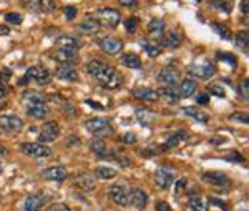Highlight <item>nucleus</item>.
<instances>
[{
	"mask_svg": "<svg viewBox=\"0 0 249 211\" xmlns=\"http://www.w3.org/2000/svg\"><path fill=\"white\" fill-rule=\"evenodd\" d=\"M188 74L191 77H196V78L208 80L216 74V67H214V63L208 58L198 60V62H193L190 67H188Z\"/></svg>",
	"mask_w": 249,
	"mask_h": 211,
	"instance_id": "obj_3",
	"label": "nucleus"
},
{
	"mask_svg": "<svg viewBox=\"0 0 249 211\" xmlns=\"http://www.w3.org/2000/svg\"><path fill=\"white\" fill-rule=\"evenodd\" d=\"M7 34H10L9 27H3V25H0V35H7Z\"/></svg>",
	"mask_w": 249,
	"mask_h": 211,
	"instance_id": "obj_58",
	"label": "nucleus"
},
{
	"mask_svg": "<svg viewBox=\"0 0 249 211\" xmlns=\"http://www.w3.org/2000/svg\"><path fill=\"white\" fill-rule=\"evenodd\" d=\"M248 87H249V80L244 78L243 83H241V87H239V93H241V96H243L244 100L249 98V96H248Z\"/></svg>",
	"mask_w": 249,
	"mask_h": 211,
	"instance_id": "obj_50",
	"label": "nucleus"
},
{
	"mask_svg": "<svg viewBox=\"0 0 249 211\" xmlns=\"http://www.w3.org/2000/svg\"><path fill=\"white\" fill-rule=\"evenodd\" d=\"M122 140H123V143H126V145H133V143H136V135L131 132H128L122 136Z\"/></svg>",
	"mask_w": 249,
	"mask_h": 211,
	"instance_id": "obj_49",
	"label": "nucleus"
},
{
	"mask_svg": "<svg viewBox=\"0 0 249 211\" xmlns=\"http://www.w3.org/2000/svg\"><path fill=\"white\" fill-rule=\"evenodd\" d=\"M91 19H93L100 27L115 28L120 23V20H122V14L116 9H110V7H108V9H100L93 12Z\"/></svg>",
	"mask_w": 249,
	"mask_h": 211,
	"instance_id": "obj_2",
	"label": "nucleus"
},
{
	"mask_svg": "<svg viewBox=\"0 0 249 211\" xmlns=\"http://www.w3.org/2000/svg\"><path fill=\"white\" fill-rule=\"evenodd\" d=\"M195 92H196V82L193 78H186V80H183L181 85H179V98H188V96H191V95H195Z\"/></svg>",
	"mask_w": 249,
	"mask_h": 211,
	"instance_id": "obj_26",
	"label": "nucleus"
},
{
	"mask_svg": "<svg viewBox=\"0 0 249 211\" xmlns=\"http://www.w3.org/2000/svg\"><path fill=\"white\" fill-rule=\"evenodd\" d=\"M0 128L9 133L20 132L23 128V120L17 115H0Z\"/></svg>",
	"mask_w": 249,
	"mask_h": 211,
	"instance_id": "obj_13",
	"label": "nucleus"
},
{
	"mask_svg": "<svg viewBox=\"0 0 249 211\" xmlns=\"http://www.w3.org/2000/svg\"><path fill=\"white\" fill-rule=\"evenodd\" d=\"M210 5L221 12H224V14H230L232 10V5H234V0H211Z\"/></svg>",
	"mask_w": 249,
	"mask_h": 211,
	"instance_id": "obj_34",
	"label": "nucleus"
},
{
	"mask_svg": "<svg viewBox=\"0 0 249 211\" xmlns=\"http://www.w3.org/2000/svg\"><path fill=\"white\" fill-rule=\"evenodd\" d=\"M213 203H214V205H218V206H221V208H223V210H228V206L224 205L223 201H219V200H213Z\"/></svg>",
	"mask_w": 249,
	"mask_h": 211,
	"instance_id": "obj_60",
	"label": "nucleus"
},
{
	"mask_svg": "<svg viewBox=\"0 0 249 211\" xmlns=\"http://www.w3.org/2000/svg\"><path fill=\"white\" fill-rule=\"evenodd\" d=\"M144 52H146V54H148V57H151V58H155V57L161 55L163 47H161V43L150 42V43H144Z\"/></svg>",
	"mask_w": 249,
	"mask_h": 211,
	"instance_id": "obj_37",
	"label": "nucleus"
},
{
	"mask_svg": "<svg viewBox=\"0 0 249 211\" xmlns=\"http://www.w3.org/2000/svg\"><path fill=\"white\" fill-rule=\"evenodd\" d=\"M57 78L63 80V82H78V72L73 65L70 63H60L55 72Z\"/></svg>",
	"mask_w": 249,
	"mask_h": 211,
	"instance_id": "obj_14",
	"label": "nucleus"
},
{
	"mask_svg": "<svg viewBox=\"0 0 249 211\" xmlns=\"http://www.w3.org/2000/svg\"><path fill=\"white\" fill-rule=\"evenodd\" d=\"M87 72L103 88H108V90H115V88L122 87L123 83V77L120 75V72L116 68L110 67V65H107L105 62H100V60H91L87 65Z\"/></svg>",
	"mask_w": 249,
	"mask_h": 211,
	"instance_id": "obj_1",
	"label": "nucleus"
},
{
	"mask_svg": "<svg viewBox=\"0 0 249 211\" xmlns=\"http://www.w3.org/2000/svg\"><path fill=\"white\" fill-rule=\"evenodd\" d=\"M164 23L163 19H151L150 23H148V34H150V38L151 42L155 43H161L163 40V35H164Z\"/></svg>",
	"mask_w": 249,
	"mask_h": 211,
	"instance_id": "obj_12",
	"label": "nucleus"
},
{
	"mask_svg": "<svg viewBox=\"0 0 249 211\" xmlns=\"http://www.w3.org/2000/svg\"><path fill=\"white\" fill-rule=\"evenodd\" d=\"M183 113L190 116V118L199 121V123H208V121H210V115H208L206 112H203L201 108H198V107H184Z\"/></svg>",
	"mask_w": 249,
	"mask_h": 211,
	"instance_id": "obj_23",
	"label": "nucleus"
},
{
	"mask_svg": "<svg viewBox=\"0 0 249 211\" xmlns=\"http://www.w3.org/2000/svg\"><path fill=\"white\" fill-rule=\"evenodd\" d=\"M241 14H243L244 17H248V14H249V0H243V3H241Z\"/></svg>",
	"mask_w": 249,
	"mask_h": 211,
	"instance_id": "obj_53",
	"label": "nucleus"
},
{
	"mask_svg": "<svg viewBox=\"0 0 249 211\" xmlns=\"http://www.w3.org/2000/svg\"><path fill=\"white\" fill-rule=\"evenodd\" d=\"M48 112H50V108H48L47 103H37L27 107V113L34 118H43L45 115H48Z\"/></svg>",
	"mask_w": 249,
	"mask_h": 211,
	"instance_id": "obj_29",
	"label": "nucleus"
},
{
	"mask_svg": "<svg viewBox=\"0 0 249 211\" xmlns=\"http://www.w3.org/2000/svg\"><path fill=\"white\" fill-rule=\"evenodd\" d=\"M55 45L60 50H73L77 52L80 47H82V42L77 38V37H71V35H62V37L57 38Z\"/></svg>",
	"mask_w": 249,
	"mask_h": 211,
	"instance_id": "obj_18",
	"label": "nucleus"
},
{
	"mask_svg": "<svg viewBox=\"0 0 249 211\" xmlns=\"http://www.w3.org/2000/svg\"><path fill=\"white\" fill-rule=\"evenodd\" d=\"M85 128H87V132H90L91 135H95L96 138L111 135V132H113L111 123L107 118H90V120H87L85 121Z\"/></svg>",
	"mask_w": 249,
	"mask_h": 211,
	"instance_id": "obj_5",
	"label": "nucleus"
},
{
	"mask_svg": "<svg viewBox=\"0 0 249 211\" xmlns=\"http://www.w3.org/2000/svg\"><path fill=\"white\" fill-rule=\"evenodd\" d=\"M118 3L122 7H135L136 5V0H118Z\"/></svg>",
	"mask_w": 249,
	"mask_h": 211,
	"instance_id": "obj_56",
	"label": "nucleus"
},
{
	"mask_svg": "<svg viewBox=\"0 0 249 211\" xmlns=\"http://www.w3.org/2000/svg\"><path fill=\"white\" fill-rule=\"evenodd\" d=\"M230 120L231 121H239V123H244V125H248V113H241V112H238V113H232V115L230 116Z\"/></svg>",
	"mask_w": 249,
	"mask_h": 211,
	"instance_id": "obj_41",
	"label": "nucleus"
},
{
	"mask_svg": "<svg viewBox=\"0 0 249 211\" xmlns=\"http://www.w3.org/2000/svg\"><path fill=\"white\" fill-rule=\"evenodd\" d=\"M122 63L124 65V67L128 68H136V70H140V68L143 67L142 63V58H140L136 54H126L122 57Z\"/></svg>",
	"mask_w": 249,
	"mask_h": 211,
	"instance_id": "obj_31",
	"label": "nucleus"
},
{
	"mask_svg": "<svg viewBox=\"0 0 249 211\" xmlns=\"http://www.w3.org/2000/svg\"><path fill=\"white\" fill-rule=\"evenodd\" d=\"M184 188H186V180H184V178H181V180H179L178 183H176V193L179 194Z\"/></svg>",
	"mask_w": 249,
	"mask_h": 211,
	"instance_id": "obj_54",
	"label": "nucleus"
},
{
	"mask_svg": "<svg viewBox=\"0 0 249 211\" xmlns=\"http://www.w3.org/2000/svg\"><path fill=\"white\" fill-rule=\"evenodd\" d=\"M20 150L32 158H48L52 155V150L40 143H22L20 145Z\"/></svg>",
	"mask_w": 249,
	"mask_h": 211,
	"instance_id": "obj_8",
	"label": "nucleus"
},
{
	"mask_svg": "<svg viewBox=\"0 0 249 211\" xmlns=\"http://www.w3.org/2000/svg\"><path fill=\"white\" fill-rule=\"evenodd\" d=\"M128 200H130V203H131V205H133L138 211H143L144 208H146L148 194L144 193L143 190L133 188V190H130V193H128Z\"/></svg>",
	"mask_w": 249,
	"mask_h": 211,
	"instance_id": "obj_16",
	"label": "nucleus"
},
{
	"mask_svg": "<svg viewBox=\"0 0 249 211\" xmlns=\"http://www.w3.org/2000/svg\"><path fill=\"white\" fill-rule=\"evenodd\" d=\"M63 14H65L67 20H73L75 17H77V7H73V5H67L65 9H63Z\"/></svg>",
	"mask_w": 249,
	"mask_h": 211,
	"instance_id": "obj_45",
	"label": "nucleus"
},
{
	"mask_svg": "<svg viewBox=\"0 0 249 211\" xmlns=\"http://www.w3.org/2000/svg\"><path fill=\"white\" fill-rule=\"evenodd\" d=\"M208 92L211 93V95H216V96H221V98H223L224 95H226V93H224V90L223 88L219 87V85H211L210 88H208Z\"/></svg>",
	"mask_w": 249,
	"mask_h": 211,
	"instance_id": "obj_47",
	"label": "nucleus"
},
{
	"mask_svg": "<svg viewBox=\"0 0 249 211\" xmlns=\"http://www.w3.org/2000/svg\"><path fill=\"white\" fill-rule=\"evenodd\" d=\"M23 7L32 12H38V0H22Z\"/></svg>",
	"mask_w": 249,
	"mask_h": 211,
	"instance_id": "obj_46",
	"label": "nucleus"
},
{
	"mask_svg": "<svg viewBox=\"0 0 249 211\" xmlns=\"http://www.w3.org/2000/svg\"><path fill=\"white\" fill-rule=\"evenodd\" d=\"M71 181H73V185L77 186V188L83 190V192H91V190H95V186H96L95 178L91 176V174L83 173V172L75 174V176L71 178Z\"/></svg>",
	"mask_w": 249,
	"mask_h": 211,
	"instance_id": "obj_15",
	"label": "nucleus"
},
{
	"mask_svg": "<svg viewBox=\"0 0 249 211\" xmlns=\"http://www.w3.org/2000/svg\"><path fill=\"white\" fill-rule=\"evenodd\" d=\"M173 173L170 172V170H164V168H160V170H156V173H155V183L158 188H161V190H168L170 186L173 185Z\"/></svg>",
	"mask_w": 249,
	"mask_h": 211,
	"instance_id": "obj_19",
	"label": "nucleus"
},
{
	"mask_svg": "<svg viewBox=\"0 0 249 211\" xmlns=\"http://www.w3.org/2000/svg\"><path fill=\"white\" fill-rule=\"evenodd\" d=\"M23 20V17L20 14H17V12H9V14H5V22H9V23H20Z\"/></svg>",
	"mask_w": 249,
	"mask_h": 211,
	"instance_id": "obj_40",
	"label": "nucleus"
},
{
	"mask_svg": "<svg viewBox=\"0 0 249 211\" xmlns=\"http://www.w3.org/2000/svg\"><path fill=\"white\" fill-rule=\"evenodd\" d=\"M48 201L45 194H30L25 200V211H40Z\"/></svg>",
	"mask_w": 249,
	"mask_h": 211,
	"instance_id": "obj_20",
	"label": "nucleus"
},
{
	"mask_svg": "<svg viewBox=\"0 0 249 211\" xmlns=\"http://www.w3.org/2000/svg\"><path fill=\"white\" fill-rule=\"evenodd\" d=\"M158 82L161 83L163 87H175V85L179 82L178 68L171 67V65L164 67L163 70H160V74H158Z\"/></svg>",
	"mask_w": 249,
	"mask_h": 211,
	"instance_id": "obj_9",
	"label": "nucleus"
},
{
	"mask_svg": "<svg viewBox=\"0 0 249 211\" xmlns=\"http://www.w3.org/2000/svg\"><path fill=\"white\" fill-rule=\"evenodd\" d=\"M211 28L216 32V34L219 35L223 40H230L231 38V32H230V28H228L226 25H223V23H218V22H213L211 23Z\"/></svg>",
	"mask_w": 249,
	"mask_h": 211,
	"instance_id": "obj_36",
	"label": "nucleus"
},
{
	"mask_svg": "<svg viewBox=\"0 0 249 211\" xmlns=\"http://www.w3.org/2000/svg\"><path fill=\"white\" fill-rule=\"evenodd\" d=\"M87 105H90L91 108H96V110H103V107H100V103H96L93 100H87Z\"/></svg>",
	"mask_w": 249,
	"mask_h": 211,
	"instance_id": "obj_57",
	"label": "nucleus"
},
{
	"mask_svg": "<svg viewBox=\"0 0 249 211\" xmlns=\"http://www.w3.org/2000/svg\"><path fill=\"white\" fill-rule=\"evenodd\" d=\"M52 58H55L58 63H75L78 60V54L73 50H60L57 48L55 54H52Z\"/></svg>",
	"mask_w": 249,
	"mask_h": 211,
	"instance_id": "obj_22",
	"label": "nucleus"
},
{
	"mask_svg": "<svg viewBox=\"0 0 249 211\" xmlns=\"http://www.w3.org/2000/svg\"><path fill=\"white\" fill-rule=\"evenodd\" d=\"M42 176L45 178V180H52V181H63V180H67L68 172L65 166H50V168L43 170Z\"/></svg>",
	"mask_w": 249,
	"mask_h": 211,
	"instance_id": "obj_17",
	"label": "nucleus"
},
{
	"mask_svg": "<svg viewBox=\"0 0 249 211\" xmlns=\"http://www.w3.org/2000/svg\"><path fill=\"white\" fill-rule=\"evenodd\" d=\"M100 48L108 55H118L123 50V42L116 37H103L98 42Z\"/></svg>",
	"mask_w": 249,
	"mask_h": 211,
	"instance_id": "obj_11",
	"label": "nucleus"
},
{
	"mask_svg": "<svg viewBox=\"0 0 249 211\" xmlns=\"http://www.w3.org/2000/svg\"><path fill=\"white\" fill-rule=\"evenodd\" d=\"M77 28H78L80 32H82L83 35H95V34H98L102 27H100L93 19H90V20H85V22L78 23Z\"/></svg>",
	"mask_w": 249,
	"mask_h": 211,
	"instance_id": "obj_28",
	"label": "nucleus"
},
{
	"mask_svg": "<svg viewBox=\"0 0 249 211\" xmlns=\"http://www.w3.org/2000/svg\"><path fill=\"white\" fill-rule=\"evenodd\" d=\"M188 206H190L193 211H208V208H210V201L203 196H190Z\"/></svg>",
	"mask_w": 249,
	"mask_h": 211,
	"instance_id": "obj_27",
	"label": "nucleus"
},
{
	"mask_svg": "<svg viewBox=\"0 0 249 211\" xmlns=\"http://www.w3.org/2000/svg\"><path fill=\"white\" fill-rule=\"evenodd\" d=\"M22 101L25 107H30V105H37V103H47V96L43 95L42 92L37 90H27L22 95Z\"/></svg>",
	"mask_w": 249,
	"mask_h": 211,
	"instance_id": "obj_21",
	"label": "nucleus"
},
{
	"mask_svg": "<svg viewBox=\"0 0 249 211\" xmlns=\"http://www.w3.org/2000/svg\"><path fill=\"white\" fill-rule=\"evenodd\" d=\"M128 193H130V190H128L124 185H113V186H110V190H108L110 200L116 203L118 206H126L128 203H130V200H128Z\"/></svg>",
	"mask_w": 249,
	"mask_h": 211,
	"instance_id": "obj_10",
	"label": "nucleus"
},
{
	"mask_svg": "<svg viewBox=\"0 0 249 211\" xmlns=\"http://www.w3.org/2000/svg\"><path fill=\"white\" fill-rule=\"evenodd\" d=\"M183 38H181V34L176 30H171L168 32V35L164 37V45H166L168 48H178L179 45H181Z\"/></svg>",
	"mask_w": 249,
	"mask_h": 211,
	"instance_id": "obj_32",
	"label": "nucleus"
},
{
	"mask_svg": "<svg viewBox=\"0 0 249 211\" xmlns=\"http://www.w3.org/2000/svg\"><path fill=\"white\" fill-rule=\"evenodd\" d=\"M96 174H98L102 180H113V178L118 174L115 168H110V166H98L96 168Z\"/></svg>",
	"mask_w": 249,
	"mask_h": 211,
	"instance_id": "obj_35",
	"label": "nucleus"
},
{
	"mask_svg": "<svg viewBox=\"0 0 249 211\" xmlns=\"http://www.w3.org/2000/svg\"><path fill=\"white\" fill-rule=\"evenodd\" d=\"M138 23H140L138 19H136V17H130V19L126 20V30L130 32V34H135L136 28H138Z\"/></svg>",
	"mask_w": 249,
	"mask_h": 211,
	"instance_id": "obj_42",
	"label": "nucleus"
},
{
	"mask_svg": "<svg viewBox=\"0 0 249 211\" xmlns=\"http://www.w3.org/2000/svg\"><path fill=\"white\" fill-rule=\"evenodd\" d=\"M188 138V135L184 133V130H179V132H176L175 135H171L170 138L166 140V148H175L178 147V145H181L184 140Z\"/></svg>",
	"mask_w": 249,
	"mask_h": 211,
	"instance_id": "obj_33",
	"label": "nucleus"
},
{
	"mask_svg": "<svg viewBox=\"0 0 249 211\" xmlns=\"http://www.w3.org/2000/svg\"><path fill=\"white\" fill-rule=\"evenodd\" d=\"M201 180L204 183L211 185V186H224V188H228V186L231 185V180L230 176H228L226 173L223 172H206V173H201Z\"/></svg>",
	"mask_w": 249,
	"mask_h": 211,
	"instance_id": "obj_6",
	"label": "nucleus"
},
{
	"mask_svg": "<svg viewBox=\"0 0 249 211\" xmlns=\"http://www.w3.org/2000/svg\"><path fill=\"white\" fill-rule=\"evenodd\" d=\"M158 95H163V96H166L168 100L171 101V103H175V101H178L179 100V93L175 90L173 87H163L161 90L158 92Z\"/></svg>",
	"mask_w": 249,
	"mask_h": 211,
	"instance_id": "obj_38",
	"label": "nucleus"
},
{
	"mask_svg": "<svg viewBox=\"0 0 249 211\" xmlns=\"http://www.w3.org/2000/svg\"><path fill=\"white\" fill-rule=\"evenodd\" d=\"M30 80L37 85H48L52 82V75H50V72H48V68L42 67V65H35V67H30L29 70H27L22 83H27V82H30Z\"/></svg>",
	"mask_w": 249,
	"mask_h": 211,
	"instance_id": "obj_4",
	"label": "nucleus"
},
{
	"mask_svg": "<svg viewBox=\"0 0 249 211\" xmlns=\"http://www.w3.org/2000/svg\"><path fill=\"white\" fill-rule=\"evenodd\" d=\"M196 101H198V105H208L210 103V95L208 93H201V95L196 96Z\"/></svg>",
	"mask_w": 249,
	"mask_h": 211,
	"instance_id": "obj_51",
	"label": "nucleus"
},
{
	"mask_svg": "<svg viewBox=\"0 0 249 211\" xmlns=\"http://www.w3.org/2000/svg\"><path fill=\"white\" fill-rule=\"evenodd\" d=\"M239 211H248V208H246V206H244V210H243V208H241Z\"/></svg>",
	"mask_w": 249,
	"mask_h": 211,
	"instance_id": "obj_61",
	"label": "nucleus"
},
{
	"mask_svg": "<svg viewBox=\"0 0 249 211\" xmlns=\"http://www.w3.org/2000/svg\"><path fill=\"white\" fill-rule=\"evenodd\" d=\"M156 211H173V210L166 201H158L156 203Z\"/></svg>",
	"mask_w": 249,
	"mask_h": 211,
	"instance_id": "obj_52",
	"label": "nucleus"
},
{
	"mask_svg": "<svg viewBox=\"0 0 249 211\" xmlns=\"http://www.w3.org/2000/svg\"><path fill=\"white\" fill-rule=\"evenodd\" d=\"M63 110H65L67 115H71V116H77V110H75L71 105H63Z\"/></svg>",
	"mask_w": 249,
	"mask_h": 211,
	"instance_id": "obj_55",
	"label": "nucleus"
},
{
	"mask_svg": "<svg viewBox=\"0 0 249 211\" xmlns=\"http://www.w3.org/2000/svg\"><path fill=\"white\" fill-rule=\"evenodd\" d=\"M55 2L53 0H38V12H43V14H52L55 10Z\"/></svg>",
	"mask_w": 249,
	"mask_h": 211,
	"instance_id": "obj_39",
	"label": "nucleus"
},
{
	"mask_svg": "<svg viewBox=\"0 0 249 211\" xmlns=\"http://www.w3.org/2000/svg\"><path fill=\"white\" fill-rule=\"evenodd\" d=\"M226 160L228 161H236V163H244V156L241 155L238 152H231L226 155Z\"/></svg>",
	"mask_w": 249,
	"mask_h": 211,
	"instance_id": "obj_44",
	"label": "nucleus"
},
{
	"mask_svg": "<svg viewBox=\"0 0 249 211\" xmlns=\"http://www.w3.org/2000/svg\"><path fill=\"white\" fill-rule=\"evenodd\" d=\"M5 107H7V100L3 98L2 95H0V110H3V108H5Z\"/></svg>",
	"mask_w": 249,
	"mask_h": 211,
	"instance_id": "obj_59",
	"label": "nucleus"
},
{
	"mask_svg": "<svg viewBox=\"0 0 249 211\" xmlns=\"http://www.w3.org/2000/svg\"><path fill=\"white\" fill-rule=\"evenodd\" d=\"M218 58H219V60H226V62H231V67H232V68H234V67H236V63H238L236 57H234V55H231V54H223V52H219V54H218Z\"/></svg>",
	"mask_w": 249,
	"mask_h": 211,
	"instance_id": "obj_43",
	"label": "nucleus"
},
{
	"mask_svg": "<svg viewBox=\"0 0 249 211\" xmlns=\"http://www.w3.org/2000/svg\"><path fill=\"white\" fill-rule=\"evenodd\" d=\"M45 211H71L68 208L67 205H63V203H55V205H50Z\"/></svg>",
	"mask_w": 249,
	"mask_h": 211,
	"instance_id": "obj_48",
	"label": "nucleus"
},
{
	"mask_svg": "<svg viewBox=\"0 0 249 211\" xmlns=\"http://www.w3.org/2000/svg\"><path fill=\"white\" fill-rule=\"evenodd\" d=\"M156 113L153 110H150V108H138L136 110V120L140 121L142 125H151L156 121Z\"/></svg>",
	"mask_w": 249,
	"mask_h": 211,
	"instance_id": "obj_25",
	"label": "nucleus"
},
{
	"mask_svg": "<svg viewBox=\"0 0 249 211\" xmlns=\"http://www.w3.org/2000/svg\"><path fill=\"white\" fill-rule=\"evenodd\" d=\"M234 43L239 50H243L244 54H248V48H249V34L248 30H239L238 34L234 35Z\"/></svg>",
	"mask_w": 249,
	"mask_h": 211,
	"instance_id": "obj_30",
	"label": "nucleus"
},
{
	"mask_svg": "<svg viewBox=\"0 0 249 211\" xmlns=\"http://www.w3.org/2000/svg\"><path fill=\"white\" fill-rule=\"evenodd\" d=\"M58 135H60V125L57 121H47L38 133V141L40 143H50V141L57 140Z\"/></svg>",
	"mask_w": 249,
	"mask_h": 211,
	"instance_id": "obj_7",
	"label": "nucleus"
},
{
	"mask_svg": "<svg viewBox=\"0 0 249 211\" xmlns=\"http://www.w3.org/2000/svg\"><path fill=\"white\" fill-rule=\"evenodd\" d=\"M131 95H133L135 98L143 100V101H156L160 98L158 92L151 90V88H136V90H133Z\"/></svg>",
	"mask_w": 249,
	"mask_h": 211,
	"instance_id": "obj_24",
	"label": "nucleus"
}]
</instances>
